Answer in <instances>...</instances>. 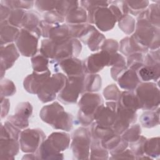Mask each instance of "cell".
<instances>
[{"mask_svg": "<svg viewBox=\"0 0 160 160\" xmlns=\"http://www.w3.org/2000/svg\"><path fill=\"white\" fill-rule=\"evenodd\" d=\"M26 11L23 9H12L7 19L8 22L14 27L21 28V23Z\"/></svg>", "mask_w": 160, "mask_h": 160, "instance_id": "cell-45", "label": "cell"}, {"mask_svg": "<svg viewBox=\"0 0 160 160\" xmlns=\"http://www.w3.org/2000/svg\"><path fill=\"white\" fill-rule=\"evenodd\" d=\"M117 82L125 91H134L141 82L134 70L127 68L118 78Z\"/></svg>", "mask_w": 160, "mask_h": 160, "instance_id": "cell-20", "label": "cell"}, {"mask_svg": "<svg viewBox=\"0 0 160 160\" xmlns=\"http://www.w3.org/2000/svg\"><path fill=\"white\" fill-rule=\"evenodd\" d=\"M140 123L144 128H152L159 124V108L154 110H147L139 118Z\"/></svg>", "mask_w": 160, "mask_h": 160, "instance_id": "cell-32", "label": "cell"}, {"mask_svg": "<svg viewBox=\"0 0 160 160\" xmlns=\"http://www.w3.org/2000/svg\"><path fill=\"white\" fill-rule=\"evenodd\" d=\"M118 22L119 28L126 34H131L134 32L136 21L131 15L123 14Z\"/></svg>", "mask_w": 160, "mask_h": 160, "instance_id": "cell-40", "label": "cell"}, {"mask_svg": "<svg viewBox=\"0 0 160 160\" xmlns=\"http://www.w3.org/2000/svg\"><path fill=\"white\" fill-rule=\"evenodd\" d=\"M102 85L101 76L98 74H85L84 92H96L100 90Z\"/></svg>", "mask_w": 160, "mask_h": 160, "instance_id": "cell-33", "label": "cell"}, {"mask_svg": "<svg viewBox=\"0 0 160 160\" xmlns=\"http://www.w3.org/2000/svg\"><path fill=\"white\" fill-rule=\"evenodd\" d=\"M42 21L49 24L56 26L63 23L65 21V18L54 10L45 12L43 15Z\"/></svg>", "mask_w": 160, "mask_h": 160, "instance_id": "cell-46", "label": "cell"}, {"mask_svg": "<svg viewBox=\"0 0 160 160\" xmlns=\"http://www.w3.org/2000/svg\"><path fill=\"white\" fill-rule=\"evenodd\" d=\"M34 1H16V0H6L1 1L0 3L8 6L11 9H29L34 5Z\"/></svg>", "mask_w": 160, "mask_h": 160, "instance_id": "cell-42", "label": "cell"}, {"mask_svg": "<svg viewBox=\"0 0 160 160\" xmlns=\"http://www.w3.org/2000/svg\"><path fill=\"white\" fill-rule=\"evenodd\" d=\"M45 139L46 134L42 129H25L19 136L20 149L26 153H35Z\"/></svg>", "mask_w": 160, "mask_h": 160, "instance_id": "cell-9", "label": "cell"}, {"mask_svg": "<svg viewBox=\"0 0 160 160\" xmlns=\"http://www.w3.org/2000/svg\"><path fill=\"white\" fill-rule=\"evenodd\" d=\"M19 57V52L16 44L11 43L6 46H1V78H3V72L11 68Z\"/></svg>", "mask_w": 160, "mask_h": 160, "instance_id": "cell-17", "label": "cell"}, {"mask_svg": "<svg viewBox=\"0 0 160 160\" xmlns=\"http://www.w3.org/2000/svg\"><path fill=\"white\" fill-rule=\"evenodd\" d=\"M20 149L19 142L14 139H1V158L14 159Z\"/></svg>", "mask_w": 160, "mask_h": 160, "instance_id": "cell-27", "label": "cell"}, {"mask_svg": "<svg viewBox=\"0 0 160 160\" xmlns=\"http://www.w3.org/2000/svg\"><path fill=\"white\" fill-rule=\"evenodd\" d=\"M79 4L86 11L90 8L108 7L109 2L107 1H80Z\"/></svg>", "mask_w": 160, "mask_h": 160, "instance_id": "cell-52", "label": "cell"}, {"mask_svg": "<svg viewBox=\"0 0 160 160\" xmlns=\"http://www.w3.org/2000/svg\"><path fill=\"white\" fill-rule=\"evenodd\" d=\"M141 128L139 124H132L122 133V138L128 142H134L141 136Z\"/></svg>", "mask_w": 160, "mask_h": 160, "instance_id": "cell-41", "label": "cell"}, {"mask_svg": "<svg viewBox=\"0 0 160 160\" xmlns=\"http://www.w3.org/2000/svg\"><path fill=\"white\" fill-rule=\"evenodd\" d=\"M119 51L126 56L136 52L147 53L148 49L139 44L132 36L123 38L119 44Z\"/></svg>", "mask_w": 160, "mask_h": 160, "instance_id": "cell-23", "label": "cell"}, {"mask_svg": "<svg viewBox=\"0 0 160 160\" xmlns=\"http://www.w3.org/2000/svg\"><path fill=\"white\" fill-rule=\"evenodd\" d=\"M63 111L64 108L58 102L55 101L42 107L39 112V117L42 121L52 126Z\"/></svg>", "mask_w": 160, "mask_h": 160, "instance_id": "cell-19", "label": "cell"}, {"mask_svg": "<svg viewBox=\"0 0 160 160\" xmlns=\"http://www.w3.org/2000/svg\"><path fill=\"white\" fill-rule=\"evenodd\" d=\"M92 138L90 130L84 127L76 129L72 135L71 148L74 158L77 159H89Z\"/></svg>", "mask_w": 160, "mask_h": 160, "instance_id": "cell-5", "label": "cell"}, {"mask_svg": "<svg viewBox=\"0 0 160 160\" xmlns=\"http://www.w3.org/2000/svg\"><path fill=\"white\" fill-rule=\"evenodd\" d=\"M51 76V71L49 70L44 72L33 71L32 73L24 78L23 81L24 88L30 94H38L44 82Z\"/></svg>", "mask_w": 160, "mask_h": 160, "instance_id": "cell-16", "label": "cell"}, {"mask_svg": "<svg viewBox=\"0 0 160 160\" xmlns=\"http://www.w3.org/2000/svg\"><path fill=\"white\" fill-rule=\"evenodd\" d=\"M79 5V1H58L55 11L65 18L72 9Z\"/></svg>", "mask_w": 160, "mask_h": 160, "instance_id": "cell-44", "label": "cell"}, {"mask_svg": "<svg viewBox=\"0 0 160 160\" xmlns=\"http://www.w3.org/2000/svg\"><path fill=\"white\" fill-rule=\"evenodd\" d=\"M32 114V106L29 102H21L15 108L14 114L8 118L14 126L19 129H25L29 126V118Z\"/></svg>", "mask_w": 160, "mask_h": 160, "instance_id": "cell-15", "label": "cell"}, {"mask_svg": "<svg viewBox=\"0 0 160 160\" xmlns=\"http://www.w3.org/2000/svg\"><path fill=\"white\" fill-rule=\"evenodd\" d=\"M137 74L141 82H150L151 80L158 81L160 75V64H143L137 71Z\"/></svg>", "mask_w": 160, "mask_h": 160, "instance_id": "cell-28", "label": "cell"}, {"mask_svg": "<svg viewBox=\"0 0 160 160\" xmlns=\"http://www.w3.org/2000/svg\"><path fill=\"white\" fill-rule=\"evenodd\" d=\"M16 92V86L12 81L8 79H1V98H6L14 95Z\"/></svg>", "mask_w": 160, "mask_h": 160, "instance_id": "cell-47", "label": "cell"}, {"mask_svg": "<svg viewBox=\"0 0 160 160\" xmlns=\"http://www.w3.org/2000/svg\"><path fill=\"white\" fill-rule=\"evenodd\" d=\"M101 50L106 51L109 54L116 53L119 50V44L117 41L112 39H105L101 46Z\"/></svg>", "mask_w": 160, "mask_h": 160, "instance_id": "cell-51", "label": "cell"}, {"mask_svg": "<svg viewBox=\"0 0 160 160\" xmlns=\"http://www.w3.org/2000/svg\"><path fill=\"white\" fill-rule=\"evenodd\" d=\"M48 38L58 44L72 39L68 24L52 26L49 29Z\"/></svg>", "mask_w": 160, "mask_h": 160, "instance_id": "cell-22", "label": "cell"}, {"mask_svg": "<svg viewBox=\"0 0 160 160\" xmlns=\"http://www.w3.org/2000/svg\"><path fill=\"white\" fill-rule=\"evenodd\" d=\"M121 91L114 84H111L106 86L103 91V96L106 100L117 102Z\"/></svg>", "mask_w": 160, "mask_h": 160, "instance_id": "cell-48", "label": "cell"}, {"mask_svg": "<svg viewBox=\"0 0 160 160\" xmlns=\"http://www.w3.org/2000/svg\"><path fill=\"white\" fill-rule=\"evenodd\" d=\"M119 158H128V159H136V156L131 149H126L123 152L116 154L112 155L111 159H119Z\"/></svg>", "mask_w": 160, "mask_h": 160, "instance_id": "cell-55", "label": "cell"}, {"mask_svg": "<svg viewBox=\"0 0 160 160\" xmlns=\"http://www.w3.org/2000/svg\"><path fill=\"white\" fill-rule=\"evenodd\" d=\"M71 141L70 135L64 132H54L45 139L35 154L38 159H63L62 151L68 149Z\"/></svg>", "mask_w": 160, "mask_h": 160, "instance_id": "cell-1", "label": "cell"}, {"mask_svg": "<svg viewBox=\"0 0 160 160\" xmlns=\"http://www.w3.org/2000/svg\"><path fill=\"white\" fill-rule=\"evenodd\" d=\"M126 63H119L112 66L111 69V75L114 81H117L119 76L127 69Z\"/></svg>", "mask_w": 160, "mask_h": 160, "instance_id": "cell-53", "label": "cell"}, {"mask_svg": "<svg viewBox=\"0 0 160 160\" xmlns=\"http://www.w3.org/2000/svg\"><path fill=\"white\" fill-rule=\"evenodd\" d=\"M90 159H108V151L101 143V141L97 139H92L90 146Z\"/></svg>", "mask_w": 160, "mask_h": 160, "instance_id": "cell-37", "label": "cell"}, {"mask_svg": "<svg viewBox=\"0 0 160 160\" xmlns=\"http://www.w3.org/2000/svg\"><path fill=\"white\" fill-rule=\"evenodd\" d=\"M106 105H101L94 115V122L103 128H112L116 118L117 102H106Z\"/></svg>", "mask_w": 160, "mask_h": 160, "instance_id": "cell-12", "label": "cell"}, {"mask_svg": "<svg viewBox=\"0 0 160 160\" xmlns=\"http://www.w3.org/2000/svg\"><path fill=\"white\" fill-rule=\"evenodd\" d=\"M144 152L146 156L152 159L159 156V138L146 139L144 146Z\"/></svg>", "mask_w": 160, "mask_h": 160, "instance_id": "cell-36", "label": "cell"}, {"mask_svg": "<svg viewBox=\"0 0 160 160\" xmlns=\"http://www.w3.org/2000/svg\"><path fill=\"white\" fill-rule=\"evenodd\" d=\"M112 54L101 50L86 58L82 61L84 73L96 74L105 66H111Z\"/></svg>", "mask_w": 160, "mask_h": 160, "instance_id": "cell-11", "label": "cell"}, {"mask_svg": "<svg viewBox=\"0 0 160 160\" xmlns=\"http://www.w3.org/2000/svg\"><path fill=\"white\" fill-rule=\"evenodd\" d=\"M135 31L131 36L139 44L147 49L155 50L159 48V28L152 25L145 18L138 16Z\"/></svg>", "mask_w": 160, "mask_h": 160, "instance_id": "cell-2", "label": "cell"}, {"mask_svg": "<svg viewBox=\"0 0 160 160\" xmlns=\"http://www.w3.org/2000/svg\"><path fill=\"white\" fill-rule=\"evenodd\" d=\"M146 139L144 136H141L136 141L130 144V149L136 156V159L144 155V146Z\"/></svg>", "mask_w": 160, "mask_h": 160, "instance_id": "cell-49", "label": "cell"}, {"mask_svg": "<svg viewBox=\"0 0 160 160\" xmlns=\"http://www.w3.org/2000/svg\"><path fill=\"white\" fill-rule=\"evenodd\" d=\"M32 68L35 72H44L49 71V59L41 54H36L31 59Z\"/></svg>", "mask_w": 160, "mask_h": 160, "instance_id": "cell-39", "label": "cell"}, {"mask_svg": "<svg viewBox=\"0 0 160 160\" xmlns=\"http://www.w3.org/2000/svg\"><path fill=\"white\" fill-rule=\"evenodd\" d=\"M136 111L124 108L117 104L116 118L112 127L114 132L119 135L126 130L137 120Z\"/></svg>", "mask_w": 160, "mask_h": 160, "instance_id": "cell-14", "label": "cell"}, {"mask_svg": "<svg viewBox=\"0 0 160 160\" xmlns=\"http://www.w3.org/2000/svg\"><path fill=\"white\" fill-rule=\"evenodd\" d=\"M56 62L68 77L80 76L85 74L82 61L76 57L68 58Z\"/></svg>", "mask_w": 160, "mask_h": 160, "instance_id": "cell-18", "label": "cell"}, {"mask_svg": "<svg viewBox=\"0 0 160 160\" xmlns=\"http://www.w3.org/2000/svg\"><path fill=\"white\" fill-rule=\"evenodd\" d=\"M102 104L103 99L99 94L84 92L78 102V122L84 126L91 125L94 121V115L96 111Z\"/></svg>", "mask_w": 160, "mask_h": 160, "instance_id": "cell-3", "label": "cell"}, {"mask_svg": "<svg viewBox=\"0 0 160 160\" xmlns=\"http://www.w3.org/2000/svg\"><path fill=\"white\" fill-rule=\"evenodd\" d=\"M11 9L8 6L0 3V12H1V22L6 21L10 14Z\"/></svg>", "mask_w": 160, "mask_h": 160, "instance_id": "cell-56", "label": "cell"}, {"mask_svg": "<svg viewBox=\"0 0 160 160\" xmlns=\"http://www.w3.org/2000/svg\"><path fill=\"white\" fill-rule=\"evenodd\" d=\"M39 38L29 31L21 28L15 41L20 54L25 57H33L38 51Z\"/></svg>", "mask_w": 160, "mask_h": 160, "instance_id": "cell-10", "label": "cell"}, {"mask_svg": "<svg viewBox=\"0 0 160 160\" xmlns=\"http://www.w3.org/2000/svg\"><path fill=\"white\" fill-rule=\"evenodd\" d=\"M85 74L80 76L67 77L64 87L58 94V99L65 104H74L79 95L84 93Z\"/></svg>", "mask_w": 160, "mask_h": 160, "instance_id": "cell-6", "label": "cell"}, {"mask_svg": "<svg viewBox=\"0 0 160 160\" xmlns=\"http://www.w3.org/2000/svg\"><path fill=\"white\" fill-rule=\"evenodd\" d=\"M1 117L4 118L8 114L10 108V102L8 99L6 98H1Z\"/></svg>", "mask_w": 160, "mask_h": 160, "instance_id": "cell-54", "label": "cell"}, {"mask_svg": "<svg viewBox=\"0 0 160 160\" xmlns=\"http://www.w3.org/2000/svg\"><path fill=\"white\" fill-rule=\"evenodd\" d=\"M1 139H14L19 140L21 130L14 126L9 121L1 123Z\"/></svg>", "mask_w": 160, "mask_h": 160, "instance_id": "cell-35", "label": "cell"}, {"mask_svg": "<svg viewBox=\"0 0 160 160\" xmlns=\"http://www.w3.org/2000/svg\"><path fill=\"white\" fill-rule=\"evenodd\" d=\"M58 1H36L34 5L36 9L41 12H48L55 10Z\"/></svg>", "mask_w": 160, "mask_h": 160, "instance_id": "cell-50", "label": "cell"}, {"mask_svg": "<svg viewBox=\"0 0 160 160\" xmlns=\"http://www.w3.org/2000/svg\"><path fill=\"white\" fill-rule=\"evenodd\" d=\"M90 132L92 139L99 140L101 143L106 141L116 134L112 128L101 127L94 121L91 124Z\"/></svg>", "mask_w": 160, "mask_h": 160, "instance_id": "cell-30", "label": "cell"}, {"mask_svg": "<svg viewBox=\"0 0 160 160\" xmlns=\"http://www.w3.org/2000/svg\"><path fill=\"white\" fill-rule=\"evenodd\" d=\"M116 102L118 105L124 108L134 111L141 109L139 101L134 91H122Z\"/></svg>", "mask_w": 160, "mask_h": 160, "instance_id": "cell-25", "label": "cell"}, {"mask_svg": "<svg viewBox=\"0 0 160 160\" xmlns=\"http://www.w3.org/2000/svg\"><path fill=\"white\" fill-rule=\"evenodd\" d=\"M55 129L70 131L73 128V116L71 114L63 111L58 119L52 125Z\"/></svg>", "mask_w": 160, "mask_h": 160, "instance_id": "cell-34", "label": "cell"}, {"mask_svg": "<svg viewBox=\"0 0 160 160\" xmlns=\"http://www.w3.org/2000/svg\"><path fill=\"white\" fill-rule=\"evenodd\" d=\"M88 22L90 24H95L102 31L111 30L118 20L108 7L90 8L86 10Z\"/></svg>", "mask_w": 160, "mask_h": 160, "instance_id": "cell-7", "label": "cell"}, {"mask_svg": "<svg viewBox=\"0 0 160 160\" xmlns=\"http://www.w3.org/2000/svg\"><path fill=\"white\" fill-rule=\"evenodd\" d=\"M137 96L141 109L154 110L159 106V89L155 82H141L134 90Z\"/></svg>", "mask_w": 160, "mask_h": 160, "instance_id": "cell-4", "label": "cell"}, {"mask_svg": "<svg viewBox=\"0 0 160 160\" xmlns=\"http://www.w3.org/2000/svg\"><path fill=\"white\" fill-rule=\"evenodd\" d=\"M65 21L68 24H81L88 21L87 11L81 6L72 9L65 17Z\"/></svg>", "mask_w": 160, "mask_h": 160, "instance_id": "cell-29", "label": "cell"}, {"mask_svg": "<svg viewBox=\"0 0 160 160\" xmlns=\"http://www.w3.org/2000/svg\"><path fill=\"white\" fill-rule=\"evenodd\" d=\"M159 2L152 3L149 4L148 7L142 12L139 16L145 18L152 25L159 28L160 18H159ZM139 16V15H138Z\"/></svg>", "mask_w": 160, "mask_h": 160, "instance_id": "cell-31", "label": "cell"}, {"mask_svg": "<svg viewBox=\"0 0 160 160\" xmlns=\"http://www.w3.org/2000/svg\"><path fill=\"white\" fill-rule=\"evenodd\" d=\"M144 54L141 52H136L128 56L127 57V62H126L127 68L137 72L143 65Z\"/></svg>", "mask_w": 160, "mask_h": 160, "instance_id": "cell-43", "label": "cell"}, {"mask_svg": "<svg viewBox=\"0 0 160 160\" xmlns=\"http://www.w3.org/2000/svg\"><path fill=\"white\" fill-rule=\"evenodd\" d=\"M102 145L112 156L118 154L126 150L128 146V142L123 139L121 136L115 134L108 140L102 142Z\"/></svg>", "mask_w": 160, "mask_h": 160, "instance_id": "cell-26", "label": "cell"}, {"mask_svg": "<svg viewBox=\"0 0 160 160\" xmlns=\"http://www.w3.org/2000/svg\"><path fill=\"white\" fill-rule=\"evenodd\" d=\"M67 77L61 72L51 75L46 80L38 93L39 99L43 103H47L55 99L57 94L64 87Z\"/></svg>", "mask_w": 160, "mask_h": 160, "instance_id": "cell-8", "label": "cell"}, {"mask_svg": "<svg viewBox=\"0 0 160 160\" xmlns=\"http://www.w3.org/2000/svg\"><path fill=\"white\" fill-rule=\"evenodd\" d=\"M41 21L40 17L36 12L26 11L21 23V28L29 31L39 38L41 36V31L39 27Z\"/></svg>", "mask_w": 160, "mask_h": 160, "instance_id": "cell-21", "label": "cell"}, {"mask_svg": "<svg viewBox=\"0 0 160 160\" xmlns=\"http://www.w3.org/2000/svg\"><path fill=\"white\" fill-rule=\"evenodd\" d=\"M58 44L48 38L42 40L40 48V54L52 60L54 59L56 53Z\"/></svg>", "mask_w": 160, "mask_h": 160, "instance_id": "cell-38", "label": "cell"}, {"mask_svg": "<svg viewBox=\"0 0 160 160\" xmlns=\"http://www.w3.org/2000/svg\"><path fill=\"white\" fill-rule=\"evenodd\" d=\"M20 29L14 27L8 22L4 21L1 22V46L7 45L16 41Z\"/></svg>", "mask_w": 160, "mask_h": 160, "instance_id": "cell-24", "label": "cell"}, {"mask_svg": "<svg viewBox=\"0 0 160 160\" xmlns=\"http://www.w3.org/2000/svg\"><path fill=\"white\" fill-rule=\"evenodd\" d=\"M80 41L86 44L91 51L101 49L105 36L101 33L92 24H86L78 38Z\"/></svg>", "mask_w": 160, "mask_h": 160, "instance_id": "cell-13", "label": "cell"}]
</instances>
